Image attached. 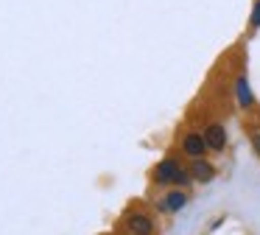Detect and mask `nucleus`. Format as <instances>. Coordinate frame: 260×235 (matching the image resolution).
Returning a JSON list of instances; mask_svg holds the SVG:
<instances>
[{
  "label": "nucleus",
  "mask_w": 260,
  "mask_h": 235,
  "mask_svg": "<svg viewBox=\"0 0 260 235\" xmlns=\"http://www.w3.org/2000/svg\"><path fill=\"white\" fill-rule=\"evenodd\" d=\"M151 182L187 190L193 185V177H190V171H187V165H182L176 157H162V160L154 165V171H151Z\"/></svg>",
  "instance_id": "1"
},
{
  "label": "nucleus",
  "mask_w": 260,
  "mask_h": 235,
  "mask_svg": "<svg viewBox=\"0 0 260 235\" xmlns=\"http://www.w3.org/2000/svg\"><path fill=\"white\" fill-rule=\"evenodd\" d=\"M123 227H126V232H135V235H154L157 232L154 218L143 210H132L129 216L123 218Z\"/></svg>",
  "instance_id": "2"
},
{
  "label": "nucleus",
  "mask_w": 260,
  "mask_h": 235,
  "mask_svg": "<svg viewBox=\"0 0 260 235\" xmlns=\"http://www.w3.org/2000/svg\"><path fill=\"white\" fill-rule=\"evenodd\" d=\"M182 154L185 157H190V160H196V157H207V140H204V134L202 132H185L182 134Z\"/></svg>",
  "instance_id": "3"
},
{
  "label": "nucleus",
  "mask_w": 260,
  "mask_h": 235,
  "mask_svg": "<svg viewBox=\"0 0 260 235\" xmlns=\"http://www.w3.org/2000/svg\"><path fill=\"white\" fill-rule=\"evenodd\" d=\"M187 171H190V177H193V182H199V185H210L215 179V165L207 160V157H196V160H190L187 162Z\"/></svg>",
  "instance_id": "4"
},
{
  "label": "nucleus",
  "mask_w": 260,
  "mask_h": 235,
  "mask_svg": "<svg viewBox=\"0 0 260 235\" xmlns=\"http://www.w3.org/2000/svg\"><path fill=\"white\" fill-rule=\"evenodd\" d=\"M187 201H190L187 190L174 188V190H168V193L157 201V210L159 213H179V210H185V207H187Z\"/></svg>",
  "instance_id": "5"
},
{
  "label": "nucleus",
  "mask_w": 260,
  "mask_h": 235,
  "mask_svg": "<svg viewBox=\"0 0 260 235\" xmlns=\"http://www.w3.org/2000/svg\"><path fill=\"white\" fill-rule=\"evenodd\" d=\"M202 134H204V140H207V149L210 151H224L226 149L230 134H226L224 123H207V126L202 129Z\"/></svg>",
  "instance_id": "6"
},
{
  "label": "nucleus",
  "mask_w": 260,
  "mask_h": 235,
  "mask_svg": "<svg viewBox=\"0 0 260 235\" xmlns=\"http://www.w3.org/2000/svg\"><path fill=\"white\" fill-rule=\"evenodd\" d=\"M235 98H238V106H241V109H252L254 106V95H252V87H249L246 73H241V76L235 78Z\"/></svg>",
  "instance_id": "7"
},
{
  "label": "nucleus",
  "mask_w": 260,
  "mask_h": 235,
  "mask_svg": "<svg viewBox=\"0 0 260 235\" xmlns=\"http://www.w3.org/2000/svg\"><path fill=\"white\" fill-rule=\"evenodd\" d=\"M249 25H252V28H260V0H254V6H252V17H249Z\"/></svg>",
  "instance_id": "8"
},
{
  "label": "nucleus",
  "mask_w": 260,
  "mask_h": 235,
  "mask_svg": "<svg viewBox=\"0 0 260 235\" xmlns=\"http://www.w3.org/2000/svg\"><path fill=\"white\" fill-rule=\"evenodd\" d=\"M252 149L260 154V132H254V134H252Z\"/></svg>",
  "instance_id": "9"
},
{
  "label": "nucleus",
  "mask_w": 260,
  "mask_h": 235,
  "mask_svg": "<svg viewBox=\"0 0 260 235\" xmlns=\"http://www.w3.org/2000/svg\"><path fill=\"white\" fill-rule=\"evenodd\" d=\"M126 235H135V232H126Z\"/></svg>",
  "instance_id": "10"
}]
</instances>
